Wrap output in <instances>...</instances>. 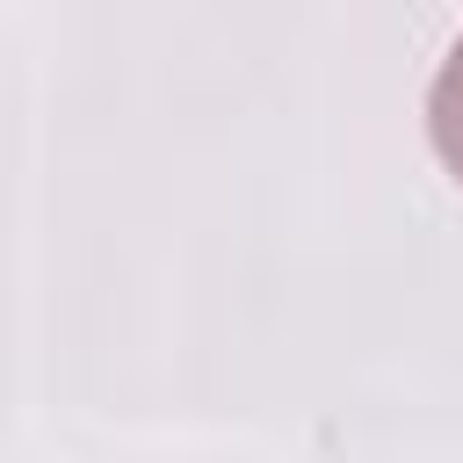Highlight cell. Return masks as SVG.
<instances>
[{
    "mask_svg": "<svg viewBox=\"0 0 463 463\" xmlns=\"http://www.w3.org/2000/svg\"><path fill=\"white\" fill-rule=\"evenodd\" d=\"M427 137H434L441 166L463 181V36L449 43V58H441V72L427 87Z\"/></svg>",
    "mask_w": 463,
    "mask_h": 463,
    "instance_id": "6da1fadb",
    "label": "cell"
}]
</instances>
